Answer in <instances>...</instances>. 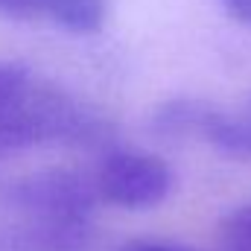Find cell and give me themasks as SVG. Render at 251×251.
<instances>
[{"mask_svg":"<svg viewBox=\"0 0 251 251\" xmlns=\"http://www.w3.org/2000/svg\"><path fill=\"white\" fill-rule=\"evenodd\" d=\"M149 126L161 137H199L228 155L251 158V114H228L207 100L173 97L152 111Z\"/></svg>","mask_w":251,"mask_h":251,"instance_id":"cell-3","label":"cell"},{"mask_svg":"<svg viewBox=\"0 0 251 251\" xmlns=\"http://www.w3.org/2000/svg\"><path fill=\"white\" fill-rule=\"evenodd\" d=\"M111 123L70 91L18 62H0V155L29 146L97 149L111 140Z\"/></svg>","mask_w":251,"mask_h":251,"instance_id":"cell-1","label":"cell"},{"mask_svg":"<svg viewBox=\"0 0 251 251\" xmlns=\"http://www.w3.org/2000/svg\"><path fill=\"white\" fill-rule=\"evenodd\" d=\"M97 231L91 219H35L0 225V251H94Z\"/></svg>","mask_w":251,"mask_h":251,"instance_id":"cell-5","label":"cell"},{"mask_svg":"<svg viewBox=\"0 0 251 251\" xmlns=\"http://www.w3.org/2000/svg\"><path fill=\"white\" fill-rule=\"evenodd\" d=\"M100 199L94 176L73 170H38L0 187V204L35 219H91Z\"/></svg>","mask_w":251,"mask_h":251,"instance_id":"cell-2","label":"cell"},{"mask_svg":"<svg viewBox=\"0 0 251 251\" xmlns=\"http://www.w3.org/2000/svg\"><path fill=\"white\" fill-rule=\"evenodd\" d=\"M108 0H0V18L47 21L73 35L100 32L108 21Z\"/></svg>","mask_w":251,"mask_h":251,"instance_id":"cell-6","label":"cell"},{"mask_svg":"<svg viewBox=\"0 0 251 251\" xmlns=\"http://www.w3.org/2000/svg\"><path fill=\"white\" fill-rule=\"evenodd\" d=\"M222 243L231 251H251V204L237 207L222 219Z\"/></svg>","mask_w":251,"mask_h":251,"instance_id":"cell-7","label":"cell"},{"mask_svg":"<svg viewBox=\"0 0 251 251\" xmlns=\"http://www.w3.org/2000/svg\"><path fill=\"white\" fill-rule=\"evenodd\" d=\"M100 199L117 207H155L173 190V173L164 158L149 152H111L94 173Z\"/></svg>","mask_w":251,"mask_h":251,"instance_id":"cell-4","label":"cell"},{"mask_svg":"<svg viewBox=\"0 0 251 251\" xmlns=\"http://www.w3.org/2000/svg\"><path fill=\"white\" fill-rule=\"evenodd\" d=\"M120 251H187L178 249V246H170V243H155V240H137V243H128Z\"/></svg>","mask_w":251,"mask_h":251,"instance_id":"cell-9","label":"cell"},{"mask_svg":"<svg viewBox=\"0 0 251 251\" xmlns=\"http://www.w3.org/2000/svg\"><path fill=\"white\" fill-rule=\"evenodd\" d=\"M219 3H222V9H225L234 21L251 26V0H219Z\"/></svg>","mask_w":251,"mask_h":251,"instance_id":"cell-8","label":"cell"}]
</instances>
